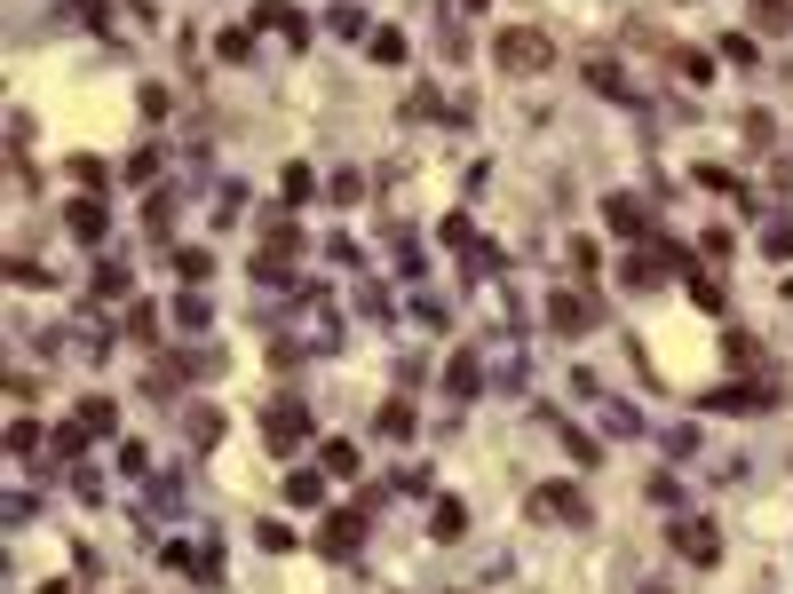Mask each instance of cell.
I'll return each instance as SVG.
<instances>
[{
  "instance_id": "10",
  "label": "cell",
  "mask_w": 793,
  "mask_h": 594,
  "mask_svg": "<svg viewBox=\"0 0 793 594\" xmlns=\"http://www.w3.org/2000/svg\"><path fill=\"white\" fill-rule=\"evenodd\" d=\"M381 436H413V404H405V396L381 404Z\"/></svg>"
},
{
  "instance_id": "13",
  "label": "cell",
  "mask_w": 793,
  "mask_h": 594,
  "mask_svg": "<svg viewBox=\"0 0 793 594\" xmlns=\"http://www.w3.org/2000/svg\"><path fill=\"white\" fill-rule=\"evenodd\" d=\"M80 428H96V436H112V404H104V396H88V404H80Z\"/></svg>"
},
{
  "instance_id": "3",
  "label": "cell",
  "mask_w": 793,
  "mask_h": 594,
  "mask_svg": "<svg viewBox=\"0 0 793 594\" xmlns=\"http://www.w3.org/2000/svg\"><path fill=\"white\" fill-rule=\"evenodd\" d=\"M302 436H310V412H302L294 396H286V404H270V452H294Z\"/></svg>"
},
{
  "instance_id": "15",
  "label": "cell",
  "mask_w": 793,
  "mask_h": 594,
  "mask_svg": "<svg viewBox=\"0 0 793 594\" xmlns=\"http://www.w3.org/2000/svg\"><path fill=\"white\" fill-rule=\"evenodd\" d=\"M445 381H453V396H476V357H453V373H445Z\"/></svg>"
},
{
  "instance_id": "9",
  "label": "cell",
  "mask_w": 793,
  "mask_h": 594,
  "mask_svg": "<svg viewBox=\"0 0 793 594\" xmlns=\"http://www.w3.org/2000/svg\"><path fill=\"white\" fill-rule=\"evenodd\" d=\"M183 436H191V444H215V436H223V412H207V404H191V420H183Z\"/></svg>"
},
{
  "instance_id": "12",
  "label": "cell",
  "mask_w": 793,
  "mask_h": 594,
  "mask_svg": "<svg viewBox=\"0 0 793 594\" xmlns=\"http://www.w3.org/2000/svg\"><path fill=\"white\" fill-rule=\"evenodd\" d=\"M373 64H405V32H373Z\"/></svg>"
},
{
  "instance_id": "16",
  "label": "cell",
  "mask_w": 793,
  "mask_h": 594,
  "mask_svg": "<svg viewBox=\"0 0 793 594\" xmlns=\"http://www.w3.org/2000/svg\"><path fill=\"white\" fill-rule=\"evenodd\" d=\"M48 594H72V587H64V579H56V587H48Z\"/></svg>"
},
{
  "instance_id": "4",
  "label": "cell",
  "mask_w": 793,
  "mask_h": 594,
  "mask_svg": "<svg viewBox=\"0 0 793 594\" xmlns=\"http://www.w3.org/2000/svg\"><path fill=\"white\" fill-rule=\"evenodd\" d=\"M675 547L690 563H714V555H722V531H714L706 515H690V523H675Z\"/></svg>"
},
{
  "instance_id": "14",
  "label": "cell",
  "mask_w": 793,
  "mask_h": 594,
  "mask_svg": "<svg viewBox=\"0 0 793 594\" xmlns=\"http://www.w3.org/2000/svg\"><path fill=\"white\" fill-rule=\"evenodd\" d=\"M762 254H778V262H786V254H793V222H770V230H762Z\"/></svg>"
},
{
  "instance_id": "1",
  "label": "cell",
  "mask_w": 793,
  "mask_h": 594,
  "mask_svg": "<svg viewBox=\"0 0 793 594\" xmlns=\"http://www.w3.org/2000/svg\"><path fill=\"white\" fill-rule=\"evenodd\" d=\"M492 64H500V72H540V64H548V40H540L532 24H508V32L492 40Z\"/></svg>"
},
{
  "instance_id": "7",
  "label": "cell",
  "mask_w": 793,
  "mask_h": 594,
  "mask_svg": "<svg viewBox=\"0 0 793 594\" xmlns=\"http://www.w3.org/2000/svg\"><path fill=\"white\" fill-rule=\"evenodd\" d=\"M611 230H627V238L651 230V206H643V198H611Z\"/></svg>"
},
{
  "instance_id": "5",
  "label": "cell",
  "mask_w": 793,
  "mask_h": 594,
  "mask_svg": "<svg viewBox=\"0 0 793 594\" xmlns=\"http://www.w3.org/2000/svg\"><path fill=\"white\" fill-rule=\"evenodd\" d=\"M357 539H365V507H349V515H334V523H326V539H318V547H326V555H349V547H357Z\"/></svg>"
},
{
  "instance_id": "6",
  "label": "cell",
  "mask_w": 793,
  "mask_h": 594,
  "mask_svg": "<svg viewBox=\"0 0 793 594\" xmlns=\"http://www.w3.org/2000/svg\"><path fill=\"white\" fill-rule=\"evenodd\" d=\"M540 515H564V523H579V515H587V499L571 492V484H548V492H540Z\"/></svg>"
},
{
  "instance_id": "2",
  "label": "cell",
  "mask_w": 793,
  "mask_h": 594,
  "mask_svg": "<svg viewBox=\"0 0 793 594\" xmlns=\"http://www.w3.org/2000/svg\"><path fill=\"white\" fill-rule=\"evenodd\" d=\"M548 317H556L564 333H595V325H603V309H595V294H579V286L548 301Z\"/></svg>"
},
{
  "instance_id": "11",
  "label": "cell",
  "mask_w": 793,
  "mask_h": 594,
  "mask_svg": "<svg viewBox=\"0 0 793 594\" xmlns=\"http://www.w3.org/2000/svg\"><path fill=\"white\" fill-rule=\"evenodd\" d=\"M286 499H294V507H318V499H326V484H318V476H310V468H302V476H294V484H286Z\"/></svg>"
},
{
  "instance_id": "8",
  "label": "cell",
  "mask_w": 793,
  "mask_h": 594,
  "mask_svg": "<svg viewBox=\"0 0 793 594\" xmlns=\"http://www.w3.org/2000/svg\"><path fill=\"white\" fill-rule=\"evenodd\" d=\"M64 222H72V230H80V238H104V230H112V214H104V206H96V198H80V206H72V214H64Z\"/></svg>"
}]
</instances>
